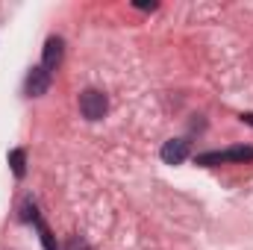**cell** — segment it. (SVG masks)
I'll list each match as a JSON object with an SVG mask.
<instances>
[{"mask_svg": "<svg viewBox=\"0 0 253 250\" xmlns=\"http://www.w3.org/2000/svg\"><path fill=\"white\" fill-rule=\"evenodd\" d=\"M65 250H88V245H85V239H80V236H71V239L65 242Z\"/></svg>", "mask_w": 253, "mask_h": 250, "instance_id": "ba28073f", "label": "cell"}, {"mask_svg": "<svg viewBox=\"0 0 253 250\" xmlns=\"http://www.w3.org/2000/svg\"><path fill=\"white\" fill-rule=\"evenodd\" d=\"M197 165H224V162H253V147L248 144H236V147H227V150H212V153H200L194 159Z\"/></svg>", "mask_w": 253, "mask_h": 250, "instance_id": "6da1fadb", "label": "cell"}, {"mask_svg": "<svg viewBox=\"0 0 253 250\" xmlns=\"http://www.w3.org/2000/svg\"><path fill=\"white\" fill-rule=\"evenodd\" d=\"M47 88H50V74H47L42 65L30 68V74H27V80H24L27 97H42V94H47Z\"/></svg>", "mask_w": 253, "mask_h": 250, "instance_id": "3957f363", "label": "cell"}, {"mask_svg": "<svg viewBox=\"0 0 253 250\" xmlns=\"http://www.w3.org/2000/svg\"><path fill=\"white\" fill-rule=\"evenodd\" d=\"M62 53H65L62 39H59V36L47 39V42H44V50H42V68H44L47 74H53V71L62 65Z\"/></svg>", "mask_w": 253, "mask_h": 250, "instance_id": "5b68a950", "label": "cell"}, {"mask_svg": "<svg viewBox=\"0 0 253 250\" xmlns=\"http://www.w3.org/2000/svg\"><path fill=\"white\" fill-rule=\"evenodd\" d=\"M80 112L85 121H100L109 112V97L100 88H85L80 91Z\"/></svg>", "mask_w": 253, "mask_h": 250, "instance_id": "7a4b0ae2", "label": "cell"}, {"mask_svg": "<svg viewBox=\"0 0 253 250\" xmlns=\"http://www.w3.org/2000/svg\"><path fill=\"white\" fill-rule=\"evenodd\" d=\"M239 118H242V121H245V124H248V126H253V112H242Z\"/></svg>", "mask_w": 253, "mask_h": 250, "instance_id": "30bf717a", "label": "cell"}, {"mask_svg": "<svg viewBox=\"0 0 253 250\" xmlns=\"http://www.w3.org/2000/svg\"><path fill=\"white\" fill-rule=\"evenodd\" d=\"M9 165H12V174L21 180V177L27 174V153H24L21 147H18V150H12V153H9Z\"/></svg>", "mask_w": 253, "mask_h": 250, "instance_id": "8992f818", "label": "cell"}, {"mask_svg": "<svg viewBox=\"0 0 253 250\" xmlns=\"http://www.w3.org/2000/svg\"><path fill=\"white\" fill-rule=\"evenodd\" d=\"M159 156H162L165 165H183V162L189 159V141H186V138H171V141L162 144Z\"/></svg>", "mask_w": 253, "mask_h": 250, "instance_id": "277c9868", "label": "cell"}, {"mask_svg": "<svg viewBox=\"0 0 253 250\" xmlns=\"http://www.w3.org/2000/svg\"><path fill=\"white\" fill-rule=\"evenodd\" d=\"M36 227H39V236H42V245H44V250H59L56 239H53V233H50V230H47V227H44L42 221H39Z\"/></svg>", "mask_w": 253, "mask_h": 250, "instance_id": "52a82bcc", "label": "cell"}, {"mask_svg": "<svg viewBox=\"0 0 253 250\" xmlns=\"http://www.w3.org/2000/svg\"><path fill=\"white\" fill-rule=\"evenodd\" d=\"M132 6H135V9H144V12H147V9L153 12V9H156L159 3H153V0H150V3H147V0H132Z\"/></svg>", "mask_w": 253, "mask_h": 250, "instance_id": "9c48e42d", "label": "cell"}]
</instances>
